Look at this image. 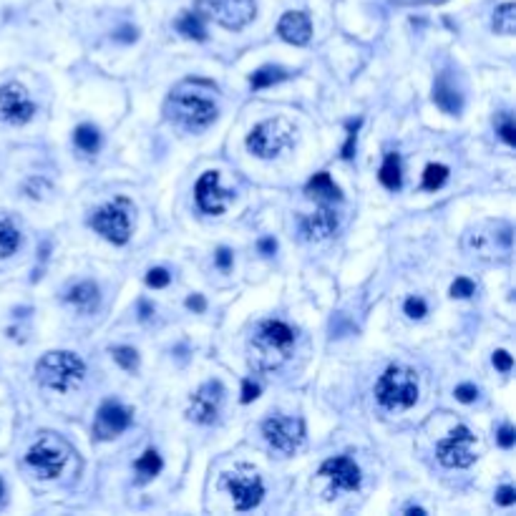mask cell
Instances as JSON below:
<instances>
[{"mask_svg": "<svg viewBox=\"0 0 516 516\" xmlns=\"http://www.w3.org/2000/svg\"><path fill=\"white\" fill-rule=\"evenodd\" d=\"M169 106H172V119L179 126H184L186 131H204L217 121V106L209 96L196 91H177L174 96L169 98Z\"/></svg>", "mask_w": 516, "mask_h": 516, "instance_id": "cell-5", "label": "cell"}, {"mask_svg": "<svg viewBox=\"0 0 516 516\" xmlns=\"http://www.w3.org/2000/svg\"><path fill=\"white\" fill-rule=\"evenodd\" d=\"M337 227V217L332 209H327V206H322V209H317V212L307 214V217L302 219V234L305 239H325L330 237L332 232H335Z\"/></svg>", "mask_w": 516, "mask_h": 516, "instance_id": "cell-18", "label": "cell"}, {"mask_svg": "<svg viewBox=\"0 0 516 516\" xmlns=\"http://www.w3.org/2000/svg\"><path fill=\"white\" fill-rule=\"evenodd\" d=\"M320 476H325L337 491H358L360 489V468L353 458L335 456L327 458L320 466Z\"/></svg>", "mask_w": 516, "mask_h": 516, "instance_id": "cell-16", "label": "cell"}, {"mask_svg": "<svg viewBox=\"0 0 516 516\" xmlns=\"http://www.w3.org/2000/svg\"><path fill=\"white\" fill-rule=\"evenodd\" d=\"M186 307L194 310V312H204V310H206V300L201 298V295H191V298L186 300Z\"/></svg>", "mask_w": 516, "mask_h": 516, "instance_id": "cell-40", "label": "cell"}, {"mask_svg": "<svg viewBox=\"0 0 516 516\" xmlns=\"http://www.w3.org/2000/svg\"><path fill=\"white\" fill-rule=\"evenodd\" d=\"M162 466H164V461L157 451H147L139 461L134 463L136 473H139V481H149V478H154L159 471H162Z\"/></svg>", "mask_w": 516, "mask_h": 516, "instance_id": "cell-24", "label": "cell"}, {"mask_svg": "<svg viewBox=\"0 0 516 516\" xmlns=\"http://www.w3.org/2000/svg\"><path fill=\"white\" fill-rule=\"evenodd\" d=\"M21 245V232H18L16 222L8 214H0V260L11 257Z\"/></svg>", "mask_w": 516, "mask_h": 516, "instance_id": "cell-21", "label": "cell"}, {"mask_svg": "<svg viewBox=\"0 0 516 516\" xmlns=\"http://www.w3.org/2000/svg\"><path fill=\"white\" fill-rule=\"evenodd\" d=\"M295 134H298V129H295L293 121L285 119V116H275V119L262 121L250 131L247 149L257 159H275L280 152L293 147Z\"/></svg>", "mask_w": 516, "mask_h": 516, "instance_id": "cell-4", "label": "cell"}, {"mask_svg": "<svg viewBox=\"0 0 516 516\" xmlns=\"http://www.w3.org/2000/svg\"><path fill=\"white\" fill-rule=\"evenodd\" d=\"M278 33L283 36V41L293 46H305L312 36V26H310V18L300 11H290L280 18L278 23Z\"/></svg>", "mask_w": 516, "mask_h": 516, "instance_id": "cell-17", "label": "cell"}, {"mask_svg": "<svg viewBox=\"0 0 516 516\" xmlns=\"http://www.w3.org/2000/svg\"><path fill=\"white\" fill-rule=\"evenodd\" d=\"M260 250H262V255H275V250H278V242H275L272 237L260 239Z\"/></svg>", "mask_w": 516, "mask_h": 516, "instance_id": "cell-42", "label": "cell"}, {"mask_svg": "<svg viewBox=\"0 0 516 516\" xmlns=\"http://www.w3.org/2000/svg\"><path fill=\"white\" fill-rule=\"evenodd\" d=\"M224 489L229 491L234 509L239 511L255 509L262 501V496H265V484H262L260 473L252 466H247V463H242V466H237L234 471H229L224 476Z\"/></svg>", "mask_w": 516, "mask_h": 516, "instance_id": "cell-7", "label": "cell"}, {"mask_svg": "<svg viewBox=\"0 0 516 516\" xmlns=\"http://www.w3.org/2000/svg\"><path fill=\"white\" fill-rule=\"evenodd\" d=\"M36 114V103L31 101L26 86L21 83H6L0 86V119L13 126L28 124Z\"/></svg>", "mask_w": 516, "mask_h": 516, "instance_id": "cell-12", "label": "cell"}, {"mask_svg": "<svg viewBox=\"0 0 516 516\" xmlns=\"http://www.w3.org/2000/svg\"><path fill=\"white\" fill-rule=\"evenodd\" d=\"M496 501H499L501 506H511L516 501V491L514 486H501L499 491H496Z\"/></svg>", "mask_w": 516, "mask_h": 516, "instance_id": "cell-39", "label": "cell"}, {"mask_svg": "<svg viewBox=\"0 0 516 516\" xmlns=\"http://www.w3.org/2000/svg\"><path fill=\"white\" fill-rule=\"evenodd\" d=\"M496 441H499L501 446H504V448H511V446H514V441H516V436H514V428H511L509 423H504L499 428V433H496Z\"/></svg>", "mask_w": 516, "mask_h": 516, "instance_id": "cell-38", "label": "cell"}, {"mask_svg": "<svg viewBox=\"0 0 516 516\" xmlns=\"http://www.w3.org/2000/svg\"><path fill=\"white\" fill-rule=\"evenodd\" d=\"M65 302H71L78 310H91L98 302V288L93 283H78L68 290L65 295Z\"/></svg>", "mask_w": 516, "mask_h": 516, "instance_id": "cell-20", "label": "cell"}, {"mask_svg": "<svg viewBox=\"0 0 516 516\" xmlns=\"http://www.w3.org/2000/svg\"><path fill=\"white\" fill-rule=\"evenodd\" d=\"M476 396H478V388L476 386H471V383H463V386H458L456 388V398L461 403H471V401H476Z\"/></svg>", "mask_w": 516, "mask_h": 516, "instance_id": "cell-37", "label": "cell"}, {"mask_svg": "<svg viewBox=\"0 0 516 516\" xmlns=\"http://www.w3.org/2000/svg\"><path fill=\"white\" fill-rule=\"evenodd\" d=\"M257 398H260V386L247 378V381L242 383V403H252V401H257Z\"/></svg>", "mask_w": 516, "mask_h": 516, "instance_id": "cell-35", "label": "cell"}, {"mask_svg": "<svg viewBox=\"0 0 516 516\" xmlns=\"http://www.w3.org/2000/svg\"><path fill=\"white\" fill-rule=\"evenodd\" d=\"M433 101H436V106H438L441 111H446V114H458V111H461V106H463L461 93L453 88V83L448 81V76H441L438 81H436Z\"/></svg>", "mask_w": 516, "mask_h": 516, "instance_id": "cell-19", "label": "cell"}, {"mask_svg": "<svg viewBox=\"0 0 516 516\" xmlns=\"http://www.w3.org/2000/svg\"><path fill=\"white\" fill-rule=\"evenodd\" d=\"M217 265L222 267V270H229V267H232V252H229L227 247H222V250L217 252Z\"/></svg>", "mask_w": 516, "mask_h": 516, "instance_id": "cell-41", "label": "cell"}, {"mask_svg": "<svg viewBox=\"0 0 516 516\" xmlns=\"http://www.w3.org/2000/svg\"><path fill=\"white\" fill-rule=\"evenodd\" d=\"M283 78H285L283 68H275V65H265V68H260V71L252 73L250 83H252V88H267V86H275V83H280Z\"/></svg>", "mask_w": 516, "mask_h": 516, "instance_id": "cell-27", "label": "cell"}, {"mask_svg": "<svg viewBox=\"0 0 516 516\" xmlns=\"http://www.w3.org/2000/svg\"><path fill=\"white\" fill-rule=\"evenodd\" d=\"M91 227L101 234L103 239H109L114 245H126L131 237V212L129 201L116 199L111 204L101 206L91 219Z\"/></svg>", "mask_w": 516, "mask_h": 516, "instance_id": "cell-8", "label": "cell"}, {"mask_svg": "<svg viewBox=\"0 0 516 516\" xmlns=\"http://www.w3.org/2000/svg\"><path fill=\"white\" fill-rule=\"evenodd\" d=\"M262 433L272 451L290 456L302 446L305 441V423L302 418H285V416H272L262 423Z\"/></svg>", "mask_w": 516, "mask_h": 516, "instance_id": "cell-10", "label": "cell"}, {"mask_svg": "<svg viewBox=\"0 0 516 516\" xmlns=\"http://www.w3.org/2000/svg\"><path fill=\"white\" fill-rule=\"evenodd\" d=\"M473 290H476V285L468 278H456L451 285V298H471Z\"/></svg>", "mask_w": 516, "mask_h": 516, "instance_id": "cell-33", "label": "cell"}, {"mask_svg": "<svg viewBox=\"0 0 516 516\" xmlns=\"http://www.w3.org/2000/svg\"><path fill=\"white\" fill-rule=\"evenodd\" d=\"M3 501H6V484L0 481V506H3Z\"/></svg>", "mask_w": 516, "mask_h": 516, "instance_id": "cell-44", "label": "cell"}, {"mask_svg": "<svg viewBox=\"0 0 516 516\" xmlns=\"http://www.w3.org/2000/svg\"><path fill=\"white\" fill-rule=\"evenodd\" d=\"M406 514H426V511L421 509V506H408V509H406Z\"/></svg>", "mask_w": 516, "mask_h": 516, "instance_id": "cell-43", "label": "cell"}, {"mask_svg": "<svg viewBox=\"0 0 516 516\" xmlns=\"http://www.w3.org/2000/svg\"><path fill=\"white\" fill-rule=\"evenodd\" d=\"M177 28H179V33H184L186 38H194V41H204L206 38L204 26H201L199 16H194V13H186V16H181L179 23H177Z\"/></svg>", "mask_w": 516, "mask_h": 516, "instance_id": "cell-29", "label": "cell"}, {"mask_svg": "<svg viewBox=\"0 0 516 516\" xmlns=\"http://www.w3.org/2000/svg\"><path fill=\"white\" fill-rule=\"evenodd\" d=\"M111 355H114V360L124 370H136V368H139V353H136L134 348H129V345H119V348H111Z\"/></svg>", "mask_w": 516, "mask_h": 516, "instance_id": "cell-30", "label": "cell"}, {"mask_svg": "<svg viewBox=\"0 0 516 516\" xmlns=\"http://www.w3.org/2000/svg\"><path fill=\"white\" fill-rule=\"evenodd\" d=\"M378 177H381V184L386 189H398L401 186V157L398 154H388Z\"/></svg>", "mask_w": 516, "mask_h": 516, "instance_id": "cell-23", "label": "cell"}, {"mask_svg": "<svg viewBox=\"0 0 516 516\" xmlns=\"http://www.w3.org/2000/svg\"><path fill=\"white\" fill-rule=\"evenodd\" d=\"M307 194L315 196V199H322V201L340 199V189L335 186V181L330 179V174H327V172H320V174H315L312 179H310Z\"/></svg>", "mask_w": 516, "mask_h": 516, "instance_id": "cell-22", "label": "cell"}, {"mask_svg": "<svg viewBox=\"0 0 516 516\" xmlns=\"http://www.w3.org/2000/svg\"><path fill=\"white\" fill-rule=\"evenodd\" d=\"M494 31L501 36H511L516 31V6L514 3H504L494 16Z\"/></svg>", "mask_w": 516, "mask_h": 516, "instance_id": "cell-25", "label": "cell"}, {"mask_svg": "<svg viewBox=\"0 0 516 516\" xmlns=\"http://www.w3.org/2000/svg\"><path fill=\"white\" fill-rule=\"evenodd\" d=\"M169 280H172V278H169V272L164 270V267H154V270L147 272V285H149V288H154V290L167 288Z\"/></svg>", "mask_w": 516, "mask_h": 516, "instance_id": "cell-32", "label": "cell"}, {"mask_svg": "<svg viewBox=\"0 0 516 516\" xmlns=\"http://www.w3.org/2000/svg\"><path fill=\"white\" fill-rule=\"evenodd\" d=\"M438 461L448 468H466L476 461V438L466 426H458L456 431L448 433V438H443L436 448Z\"/></svg>", "mask_w": 516, "mask_h": 516, "instance_id": "cell-11", "label": "cell"}, {"mask_svg": "<svg viewBox=\"0 0 516 516\" xmlns=\"http://www.w3.org/2000/svg\"><path fill=\"white\" fill-rule=\"evenodd\" d=\"M36 375H38V381L46 388H51V391L68 393L81 386L83 375H86V365H83V360L76 353L53 350V353H46L38 360Z\"/></svg>", "mask_w": 516, "mask_h": 516, "instance_id": "cell-2", "label": "cell"}, {"mask_svg": "<svg viewBox=\"0 0 516 516\" xmlns=\"http://www.w3.org/2000/svg\"><path fill=\"white\" fill-rule=\"evenodd\" d=\"M499 134H501V139H504L509 147H514L516 144V131H514V121H511V116L509 114H504V119H501V124H499Z\"/></svg>", "mask_w": 516, "mask_h": 516, "instance_id": "cell-34", "label": "cell"}, {"mask_svg": "<svg viewBox=\"0 0 516 516\" xmlns=\"http://www.w3.org/2000/svg\"><path fill=\"white\" fill-rule=\"evenodd\" d=\"M73 142H76V147L81 152L93 154L98 149V144H101V136H98V131L91 124H81L76 129V134H73Z\"/></svg>", "mask_w": 516, "mask_h": 516, "instance_id": "cell-26", "label": "cell"}, {"mask_svg": "<svg viewBox=\"0 0 516 516\" xmlns=\"http://www.w3.org/2000/svg\"><path fill=\"white\" fill-rule=\"evenodd\" d=\"M131 426V411L124 408L116 401H106L96 413V423H93V433L101 441H111L119 433H124Z\"/></svg>", "mask_w": 516, "mask_h": 516, "instance_id": "cell-15", "label": "cell"}, {"mask_svg": "<svg viewBox=\"0 0 516 516\" xmlns=\"http://www.w3.org/2000/svg\"><path fill=\"white\" fill-rule=\"evenodd\" d=\"M196 11L227 31H242L252 23L257 8L252 0H196Z\"/></svg>", "mask_w": 516, "mask_h": 516, "instance_id": "cell-6", "label": "cell"}, {"mask_svg": "<svg viewBox=\"0 0 516 516\" xmlns=\"http://www.w3.org/2000/svg\"><path fill=\"white\" fill-rule=\"evenodd\" d=\"M295 345V332L283 320H265L257 325L255 335L247 342V355L255 370H278L290 358V350Z\"/></svg>", "mask_w": 516, "mask_h": 516, "instance_id": "cell-1", "label": "cell"}, {"mask_svg": "<svg viewBox=\"0 0 516 516\" xmlns=\"http://www.w3.org/2000/svg\"><path fill=\"white\" fill-rule=\"evenodd\" d=\"M403 310H406V315L413 317V320H421V317L428 312V307H426V302L421 298H408L406 305H403Z\"/></svg>", "mask_w": 516, "mask_h": 516, "instance_id": "cell-31", "label": "cell"}, {"mask_svg": "<svg viewBox=\"0 0 516 516\" xmlns=\"http://www.w3.org/2000/svg\"><path fill=\"white\" fill-rule=\"evenodd\" d=\"M511 365H514L511 355L506 353V350H496V353H494V368H496V370H501V373H509Z\"/></svg>", "mask_w": 516, "mask_h": 516, "instance_id": "cell-36", "label": "cell"}, {"mask_svg": "<svg viewBox=\"0 0 516 516\" xmlns=\"http://www.w3.org/2000/svg\"><path fill=\"white\" fill-rule=\"evenodd\" d=\"M65 461H68V451H65V446L60 443L58 438H53V436L38 438L26 453V463L38 473L41 478L60 476Z\"/></svg>", "mask_w": 516, "mask_h": 516, "instance_id": "cell-9", "label": "cell"}, {"mask_svg": "<svg viewBox=\"0 0 516 516\" xmlns=\"http://www.w3.org/2000/svg\"><path fill=\"white\" fill-rule=\"evenodd\" d=\"M222 401H224V386L219 381H209L191 396L186 416L201 426L214 423V418L219 416V408H222Z\"/></svg>", "mask_w": 516, "mask_h": 516, "instance_id": "cell-13", "label": "cell"}, {"mask_svg": "<svg viewBox=\"0 0 516 516\" xmlns=\"http://www.w3.org/2000/svg\"><path fill=\"white\" fill-rule=\"evenodd\" d=\"M446 179H448V167H443V164H428L423 172V189L428 191L441 189L446 184Z\"/></svg>", "mask_w": 516, "mask_h": 516, "instance_id": "cell-28", "label": "cell"}, {"mask_svg": "<svg viewBox=\"0 0 516 516\" xmlns=\"http://www.w3.org/2000/svg\"><path fill=\"white\" fill-rule=\"evenodd\" d=\"M194 194L199 209L206 214H222L229 206V201L234 199L232 191L222 189V184H219V172H204L196 181Z\"/></svg>", "mask_w": 516, "mask_h": 516, "instance_id": "cell-14", "label": "cell"}, {"mask_svg": "<svg viewBox=\"0 0 516 516\" xmlns=\"http://www.w3.org/2000/svg\"><path fill=\"white\" fill-rule=\"evenodd\" d=\"M375 398L386 411H408L418 401V378L406 365H391L375 383Z\"/></svg>", "mask_w": 516, "mask_h": 516, "instance_id": "cell-3", "label": "cell"}]
</instances>
